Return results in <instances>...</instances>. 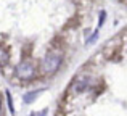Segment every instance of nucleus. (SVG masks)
<instances>
[{"instance_id":"4","label":"nucleus","mask_w":127,"mask_h":116,"mask_svg":"<svg viewBox=\"0 0 127 116\" xmlns=\"http://www.w3.org/2000/svg\"><path fill=\"white\" fill-rule=\"evenodd\" d=\"M39 94H40V90H32V92H29V94H26L24 97H23V100H24V103H32V102L39 97Z\"/></svg>"},{"instance_id":"7","label":"nucleus","mask_w":127,"mask_h":116,"mask_svg":"<svg viewBox=\"0 0 127 116\" xmlns=\"http://www.w3.org/2000/svg\"><path fill=\"white\" fill-rule=\"evenodd\" d=\"M31 116H47V110H42V111H34V113H31Z\"/></svg>"},{"instance_id":"3","label":"nucleus","mask_w":127,"mask_h":116,"mask_svg":"<svg viewBox=\"0 0 127 116\" xmlns=\"http://www.w3.org/2000/svg\"><path fill=\"white\" fill-rule=\"evenodd\" d=\"M90 85V77L89 76H81V77H77L74 81V84H72V90L76 92V94H82L84 90H87Z\"/></svg>"},{"instance_id":"6","label":"nucleus","mask_w":127,"mask_h":116,"mask_svg":"<svg viewBox=\"0 0 127 116\" xmlns=\"http://www.w3.org/2000/svg\"><path fill=\"white\" fill-rule=\"evenodd\" d=\"M6 100H8L10 111H11V113H15V108H13V102H11V95H10V92H6Z\"/></svg>"},{"instance_id":"5","label":"nucleus","mask_w":127,"mask_h":116,"mask_svg":"<svg viewBox=\"0 0 127 116\" xmlns=\"http://www.w3.org/2000/svg\"><path fill=\"white\" fill-rule=\"evenodd\" d=\"M6 61H8V55H6L3 50H0V65H5Z\"/></svg>"},{"instance_id":"1","label":"nucleus","mask_w":127,"mask_h":116,"mask_svg":"<svg viewBox=\"0 0 127 116\" xmlns=\"http://www.w3.org/2000/svg\"><path fill=\"white\" fill-rule=\"evenodd\" d=\"M61 63H63L61 55L56 53V52H48L42 61V69L43 73H48V74L50 73H56L60 69V66H61Z\"/></svg>"},{"instance_id":"2","label":"nucleus","mask_w":127,"mask_h":116,"mask_svg":"<svg viewBox=\"0 0 127 116\" xmlns=\"http://www.w3.org/2000/svg\"><path fill=\"white\" fill-rule=\"evenodd\" d=\"M16 76H18L21 81H29L34 76V66L29 61H23L16 66Z\"/></svg>"}]
</instances>
